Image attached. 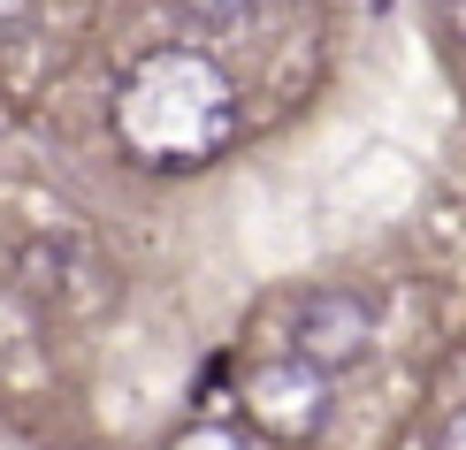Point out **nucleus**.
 <instances>
[{
    "mask_svg": "<svg viewBox=\"0 0 466 450\" xmlns=\"http://www.w3.org/2000/svg\"><path fill=\"white\" fill-rule=\"evenodd\" d=\"M115 130L146 168H199L238 138V92L199 46H168L123 76Z\"/></svg>",
    "mask_w": 466,
    "mask_h": 450,
    "instance_id": "obj_1",
    "label": "nucleus"
},
{
    "mask_svg": "<svg viewBox=\"0 0 466 450\" xmlns=\"http://www.w3.org/2000/svg\"><path fill=\"white\" fill-rule=\"evenodd\" d=\"M245 413L260 435L276 443H314L329 420V375H314L306 359H276V366H252L245 375Z\"/></svg>",
    "mask_w": 466,
    "mask_h": 450,
    "instance_id": "obj_2",
    "label": "nucleus"
},
{
    "mask_svg": "<svg viewBox=\"0 0 466 450\" xmlns=\"http://www.w3.org/2000/svg\"><path fill=\"white\" fill-rule=\"evenodd\" d=\"M367 344H375V313H367V298H352V290H314V298L299 305V321H290V359H306L314 375L360 366Z\"/></svg>",
    "mask_w": 466,
    "mask_h": 450,
    "instance_id": "obj_3",
    "label": "nucleus"
},
{
    "mask_svg": "<svg viewBox=\"0 0 466 450\" xmlns=\"http://www.w3.org/2000/svg\"><path fill=\"white\" fill-rule=\"evenodd\" d=\"M177 8H184V15H199V24H238L252 0H177Z\"/></svg>",
    "mask_w": 466,
    "mask_h": 450,
    "instance_id": "obj_4",
    "label": "nucleus"
},
{
    "mask_svg": "<svg viewBox=\"0 0 466 450\" xmlns=\"http://www.w3.org/2000/svg\"><path fill=\"white\" fill-rule=\"evenodd\" d=\"M168 450H245V443L229 435V427H191V435H177Z\"/></svg>",
    "mask_w": 466,
    "mask_h": 450,
    "instance_id": "obj_5",
    "label": "nucleus"
},
{
    "mask_svg": "<svg viewBox=\"0 0 466 450\" xmlns=\"http://www.w3.org/2000/svg\"><path fill=\"white\" fill-rule=\"evenodd\" d=\"M436 450H466V405H459L451 420H443V435H436Z\"/></svg>",
    "mask_w": 466,
    "mask_h": 450,
    "instance_id": "obj_6",
    "label": "nucleus"
},
{
    "mask_svg": "<svg viewBox=\"0 0 466 450\" xmlns=\"http://www.w3.org/2000/svg\"><path fill=\"white\" fill-rule=\"evenodd\" d=\"M443 31H451L459 46H466V0H443Z\"/></svg>",
    "mask_w": 466,
    "mask_h": 450,
    "instance_id": "obj_7",
    "label": "nucleus"
}]
</instances>
